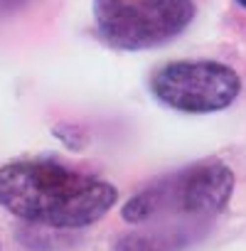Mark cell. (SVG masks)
Masks as SVG:
<instances>
[{"mask_svg":"<svg viewBox=\"0 0 246 251\" xmlns=\"http://www.w3.org/2000/svg\"><path fill=\"white\" fill-rule=\"evenodd\" d=\"M0 251H3V244H0Z\"/></svg>","mask_w":246,"mask_h":251,"instance_id":"obj_8","label":"cell"},{"mask_svg":"<svg viewBox=\"0 0 246 251\" xmlns=\"http://www.w3.org/2000/svg\"><path fill=\"white\" fill-rule=\"evenodd\" d=\"M190 244L185 229L163 231H128L113 241V251H182Z\"/></svg>","mask_w":246,"mask_h":251,"instance_id":"obj_5","label":"cell"},{"mask_svg":"<svg viewBox=\"0 0 246 251\" xmlns=\"http://www.w3.org/2000/svg\"><path fill=\"white\" fill-rule=\"evenodd\" d=\"M30 0H0V15H8V13H15L20 8H25Z\"/></svg>","mask_w":246,"mask_h":251,"instance_id":"obj_6","label":"cell"},{"mask_svg":"<svg viewBox=\"0 0 246 251\" xmlns=\"http://www.w3.org/2000/svg\"><path fill=\"white\" fill-rule=\"evenodd\" d=\"M195 13V0H94L98 37L123 52L172 42L192 25Z\"/></svg>","mask_w":246,"mask_h":251,"instance_id":"obj_3","label":"cell"},{"mask_svg":"<svg viewBox=\"0 0 246 251\" xmlns=\"http://www.w3.org/2000/svg\"><path fill=\"white\" fill-rule=\"evenodd\" d=\"M116 200L111 182L52 158L13 160L0 168V207L27 224L89 226L106 217Z\"/></svg>","mask_w":246,"mask_h":251,"instance_id":"obj_1","label":"cell"},{"mask_svg":"<svg viewBox=\"0 0 246 251\" xmlns=\"http://www.w3.org/2000/svg\"><path fill=\"white\" fill-rule=\"evenodd\" d=\"M153 96L177 113H217L241 94L239 74L214 59H182L150 76Z\"/></svg>","mask_w":246,"mask_h":251,"instance_id":"obj_4","label":"cell"},{"mask_svg":"<svg viewBox=\"0 0 246 251\" xmlns=\"http://www.w3.org/2000/svg\"><path fill=\"white\" fill-rule=\"evenodd\" d=\"M234 192V173L224 160L207 158L170 173L136 192L121 209L123 222L146 224L165 212L209 217L226 209Z\"/></svg>","mask_w":246,"mask_h":251,"instance_id":"obj_2","label":"cell"},{"mask_svg":"<svg viewBox=\"0 0 246 251\" xmlns=\"http://www.w3.org/2000/svg\"><path fill=\"white\" fill-rule=\"evenodd\" d=\"M236 3H239V5H241V8L246 10V0H236Z\"/></svg>","mask_w":246,"mask_h":251,"instance_id":"obj_7","label":"cell"}]
</instances>
